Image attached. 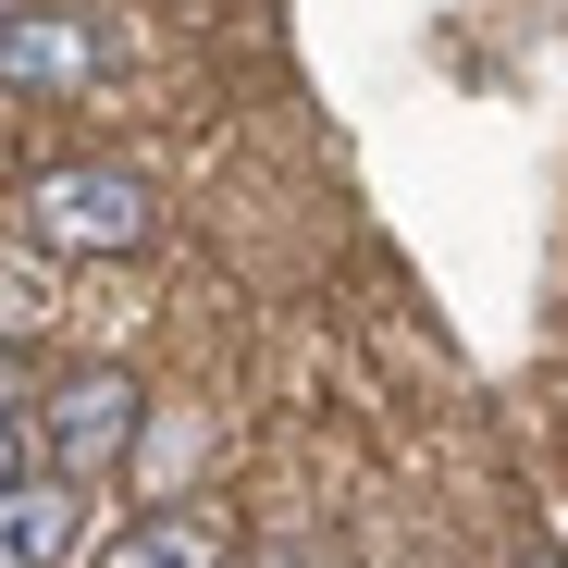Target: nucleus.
I'll use <instances>...</instances> for the list:
<instances>
[{
  "mask_svg": "<svg viewBox=\"0 0 568 568\" xmlns=\"http://www.w3.org/2000/svg\"><path fill=\"white\" fill-rule=\"evenodd\" d=\"M50 322V284L38 272H0V334H38Z\"/></svg>",
  "mask_w": 568,
  "mask_h": 568,
  "instance_id": "obj_6",
  "label": "nucleus"
},
{
  "mask_svg": "<svg viewBox=\"0 0 568 568\" xmlns=\"http://www.w3.org/2000/svg\"><path fill=\"white\" fill-rule=\"evenodd\" d=\"M26 420H38V457L50 469L100 483V469H124L136 433H149V384H136L124 358H74V371H50V384L26 396Z\"/></svg>",
  "mask_w": 568,
  "mask_h": 568,
  "instance_id": "obj_2",
  "label": "nucleus"
},
{
  "mask_svg": "<svg viewBox=\"0 0 568 568\" xmlns=\"http://www.w3.org/2000/svg\"><path fill=\"white\" fill-rule=\"evenodd\" d=\"M0 408H26V334H0Z\"/></svg>",
  "mask_w": 568,
  "mask_h": 568,
  "instance_id": "obj_7",
  "label": "nucleus"
},
{
  "mask_svg": "<svg viewBox=\"0 0 568 568\" xmlns=\"http://www.w3.org/2000/svg\"><path fill=\"white\" fill-rule=\"evenodd\" d=\"M13 223L50 260H136V247H161V199L124 161H38L13 185Z\"/></svg>",
  "mask_w": 568,
  "mask_h": 568,
  "instance_id": "obj_1",
  "label": "nucleus"
},
{
  "mask_svg": "<svg viewBox=\"0 0 568 568\" xmlns=\"http://www.w3.org/2000/svg\"><path fill=\"white\" fill-rule=\"evenodd\" d=\"M26 433H38V420H13V408H0V483H26Z\"/></svg>",
  "mask_w": 568,
  "mask_h": 568,
  "instance_id": "obj_8",
  "label": "nucleus"
},
{
  "mask_svg": "<svg viewBox=\"0 0 568 568\" xmlns=\"http://www.w3.org/2000/svg\"><path fill=\"white\" fill-rule=\"evenodd\" d=\"M100 568H235V544H223L211 507H136V519L100 544Z\"/></svg>",
  "mask_w": 568,
  "mask_h": 568,
  "instance_id": "obj_5",
  "label": "nucleus"
},
{
  "mask_svg": "<svg viewBox=\"0 0 568 568\" xmlns=\"http://www.w3.org/2000/svg\"><path fill=\"white\" fill-rule=\"evenodd\" d=\"M112 74H124L112 13H87V0H0V87L13 100H100Z\"/></svg>",
  "mask_w": 568,
  "mask_h": 568,
  "instance_id": "obj_3",
  "label": "nucleus"
},
{
  "mask_svg": "<svg viewBox=\"0 0 568 568\" xmlns=\"http://www.w3.org/2000/svg\"><path fill=\"white\" fill-rule=\"evenodd\" d=\"M519 568H568V544H519Z\"/></svg>",
  "mask_w": 568,
  "mask_h": 568,
  "instance_id": "obj_9",
  "label": "nucleus"
},
{
  "mask_svg": "<svg viewBox=\"0 0 568 568\" xmlns=\"http://www.w3.org/2000/svg\"><path fill=\"white\" fill-rule=\"evenodd\" d=\"M87 544V483L74 469H26V483H0V568H62Z\"/></svg>",
  "mask_w": 568,
  "mask_h": 568,
  "instance_id": "obj_4",
  "label": "nucleus"
}]
</instances>
